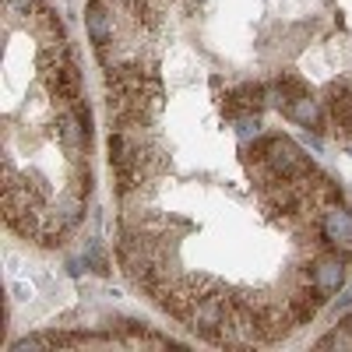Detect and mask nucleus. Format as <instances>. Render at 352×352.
<instances>
[{
	"instance_id": "9",
	"label": "nucleus",
	"mask_w": 352,
	"mask_h": 352,
	"mask_svg": "<svg viewBox=\"0 0 352 352\" xmlns=\"http://www.w3.org/2000/svg\"><path fill=\"white\" fill-rule=\"evenodd\" d=\"M335 307H338V310H349V307H352V282L338 292V303H335Z\"/></svg>"
},
{
	"instance_id": "8",
	"label": "nucleus",
	"mask_w": 352,
	"mask_h": 352,
	"mask_svg": "<svg viewBox=\"0 0 352 352\" xmlns=\"http://www.w3.org/2000/svg\"><path fill=\"white\" fill-rule=\"evenodd\" d=\"M4 8H8V14H18V18H32V14L43 8V0H4Z\"/></svg>"
},
{
	"instance_id": "2",
	"label": "nucleus",
	"mask_w": 352,
	"mask_h": 352,
	"mask_svg": "<svg viewBox=\"0 0 352 352\" xmlns=\"http://www.w3.org/2000/svg\"><path fill=\"white\" fill-rule=\"evenodd\" d=\"M317 236L324 247L338 250V247H352V212L342 201H331L320 208V222H317Z\"/></svg>"
},
{
	"instance_id": "4",
	"label": "nucleus",
	"mask_w": 352,
	"mask_h": 352,
	"mask_svg": "<svg viewBox=\"0 0 352 352\" xmlns=\"http://www.w3.org/2000/svg\"><path fill=\"white\" fill-rule=\"evenodd\" d=\"M285 116H289V120H296L300 127H307V131H317L320 124H324V113H320V102H317L310 92L292 96V99L285 102Z\"/></svg>"
},
{
	"instance_id": "5",
	"label": "nucleus",
	"mask_w": 352,
	"mask_h": 352,
	"mask_svg": "<svg viewBox=\"0 0 352 352\" xmlns=\"http://www.w3.org/2000/svg\"><path fill=\"white\" fill-rule=\"evenodd\" d=\"M328 106H331V120L338 134H352V88L349 85H331L328 92Z\"/></svg>"
},
{
	"instance_id": "7",
	"label": "nucleus",
	"mask_w": 352,
	"mask_h": 352,
	"mask_svg": "<svg viewBox=\"0 0 352 352\" xmlns=\"http://www.w3.org/2000/svg\"><path fill=\"white\" fill-rule=\"evenodd\" d=\"M236 138H240V144H250V141L261 138L257 113H243V116H236Z\"/></svg>"
},
{
	"instance_id": "1",
	"label": "nucleus",
	"mask_w": 352,
	"mask_h": 352,
	"mask_svg": "<svg viewBox=\"0 0 352 352\" xmlns=\"http://www.w3.org/2000/svg\"><path fill=\"white\" fill-rule=\"evenodd\" d=\"M243 152H254L264 159L275 176L282 180H303V176L314 173V162L303 155V148L292 138H282V134H272V138H257L254 144H243Z\"/></svg>"
},
{
	"instance_id": "3",
	"label": "nucleus",
	"mask_w": 352,
	"mask_h": 352,
	"mask_svg": "<svg viewBox=\"0 0 352 352\" xmlns=\"http://www.w3.org/2000/svg\"><path fill=\"white\" fill-rule=\"evenodd\" d=\"M310 268H314V285L324 292V296H338V292L345 289V261L335 254H317L310 257Z\"/></svg>"
},
{
	"instance_id": "6",
	"label": "nucleus",
	"mask_w": 352,
	"mask_h": 352,
	"mask_svg": "<svg viewBox=\"0 0 352 352\" xmlns=\"http://www.w3.org/2000/svg\"><path fill=\"white\" fill-rule=\"evenodd\" d=\"M317 345L320 349H345V352H352V324H338L331 335H324Z\"/></svg>"
}]
</instances>
